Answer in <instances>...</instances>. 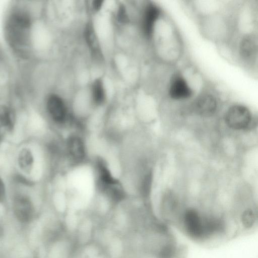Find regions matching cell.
Wrapping results in <instances>:
<instances>
[{"label": "cell", "mask_w": 258, "mask_h": 258, "mask_svg": "<svg viewBox=\"0 0 258 258\" xmlns=\"http://www.w3.org/2000/svg\"><path fill=\"white\" fill-rule=\"evenodd\" d=\"M247 135L252 146H258V119L251 130L247 133Z\"/></svg>", "instance_id": "ac0fdd59"}, {"label": "cell", "mask_w": 258, "mask_h": 258, "mask_svg": "<svg viewBox=\"0 0 258 258\" xmlns=\"http://www.w3.org/2000/svg\"><path fill=\"white\" fill-rule=\"evenodd\" d=\"M92 93L93 100L96 105H102L106 99V92L103 81L96 79L92 85Z\"/></svg>", "instance_id": "4fadbf2b"}, {"label": "cell", "mask_w": 258, "mask_h": 258, "mask_svg": "<svg viewBox=\"0 0 258 258\" xmlns=\"http://www.w3.org/2000/svg\"><path fill=\"white\" fill-rule=\"evenodd\" d=\"M97 168L99 183L101 188L114 201H119L123 199L124 194L118 180L114 178L105 163L98 161Z\"/></svg>", "instance_id": "52a82bcc"}, {"label": "cell", "mask_w": 258, "mask_h": 258, "mask_svg": "<svg viewBox=\"0 0 258 258\" xmlns=\"http://www.w3.org/2000/svg\"><path fill=\"white\" fill-rule=\"evenodd\" d=\"M258 119V114L249 105L228 100L218 119V129L237 136L248 133Z\"/></svg>", "instance_id": "7a4b0ae2"}, {"label": "cell", "mask_w": 258, "mask_h": 258, "mask_svg": "<svg viewBox=\"0 0 258 258\" xmlns=\"http://www.w3.org/2000/svg\"><path fill=\"white\" fill-rule=\"evenodd\" d=\"M47 108L52 118L56 122L62 123L67 115V109L63 100L55 94L51 95L47 101Z\"/></svg>", "instance_id": "9c48e42d"}, {"label": "cell", "mask_w": 258, "mask_h": 258, "mask_svg": "<svg viewBox=\"0 0 258 258\" xmlns=\"http://www.w3.org/2000/svg\"><path fill=\"white\" fill-rule=\"evenodd\" d=\"M151 182V174H147L146 177L144 179V180L143 183V191L146 193V194H148V192L149 191L150 188Z\"/></svg>", "instance_id": "d6986e66"}, {"label": "cell", "mask_w": 258, "mask_h": 258, "mask_svg": "<svg viewBox=\"0 0 258 258\" xmlns=\"http://www.w3.org/2000/svg\"><path fill=\"white\" fill-rule=\"evenodd\" d=\"M13 209L16 217L21 222L26 223L32 220L34 208L30 200L26 197H17L13 202Z\"/></svg>", "instance_id": "ba28073f"}, {"label": "cell", "mask_w": 258, "mask_h": 258, "mask_svg": "<svg viewBox=\"0 0 258 258\" xmlns=\"http://www.w3.org/2000/svg\"><path fill=\"white\" fill-rule=\"evenodd\" d=\"M258 220V210L251 204L242 207L240 214V220L242 226L246 229L253 228Z\"/></svg>", "instance_id": "30bf717a"}, {"label": "cell", "mask_w": 258, "mask_h": 258, "mask_svg": "<svg viewBox=\"0 0 258 258\" xmlns=\"http://www.w3.org/2000/svg\"><path fill=\"white\" fill-rule=\"evenodd\" d=\"M227 45L234 59L242 68L251 72L258 70V24L256 22L244 28L236 27Z\"/></svg>", "instance_id": "6da1fadb"}, {"label": "cell", "mask_w": 258, "mask_h": 258, "mask_svg": "<svg viewBox=\"0 0 258 258\" xmlns=\"http://www.w3.org/2000/svg\"><path fill=\"white\" fill-rule=\"evenodd\" d=\"M67 147L71 156L75 159H83L85 156V147L83 140L77 136H72L67 141Z\"/></svg>", "instance_id": "8fae6325"}, {"label": "cell", "mask_w": 258, "mask_h": 258, "mask_svg": "<svg viewBox=\"0 0 258 258\" xmlns=\"http://www.w3.org/2000/svg\"><path fill=\"white\" fill-rule=\"evenodd\" d=\"M30 24L27 15L17 12L11 16L7 25V37L10 45L22 55L28 51Z\"/></svg>", "instance_id": "277c9868"}, {"label": "cell", "mask_w": 258, "mask_h": 258, "mask_svg": "<svg viewBox=\"0 0 258 258\" xmlns=\"http://www.w3.org/2000/svg\"><path fill=\"white\" fill-rule=\"evenodd\" d=\"M116 16L117 22L120 24L127 25L131 22L126 6L123 4L118 5Z\"/></svg>", "instance_id": "e0dca14e"}, {"label": "cell", "mask_w": 258, "mask_h": 258, "mask_svg": "<svg viewBox=\"0 0 258 258\" xmlns=\"http://www.w3.org/2000/svg\"><path fill=\"white\" fill-rule=\"evenodd\" d=\"M85 37L87 43L93 54L98 55L100 53L99 46L94 29L90 24L86 27Z\"/></svg>", "instance_id": "9a60e30c"}, {"label": "cell", "mask_w": 258, "mask_h": 258, "mask_svg": "<svg viewBox=\"0 0 258 258\" xmlns=\"http://www.w3.org/2000/svg\"><path fill=\"white\" fill-rule=\"evenodd\" d=\"M243 179L248 186L251 204L258 210V172Z\"/></svg>", "instance_id": "7c38bea8"}, {"label": "cell", "mask_w": 258, "mask_h": 258, "mask_svg": "<svg viewBox=\"0 0 258 258\" xmlns=\"http://www.w3.org/2000/svg\"><path fill=\"white\" fill-rule=\"evenodd\" d=\"M104 1L102 0H96L93 2L92 7L96 11H98L102 8Z\"/></svg>", "instance_id": "ffe728a7"}, {"label": "cell", "mask_w": 258, "mask_h": 258, "mask_svg": "<svg viewBox=\"0 0 258 258\" xmlns=\"http://www.w3.org/2000/svg\"><path fill=\"white\" fill-rule=\"evenodd\" d=\"M34 162L33 155L29 149L23 148L18 156V164L22 170L25 172L30 171Z\"/></svg>", "instance_id": "2e32d148"}, {"label": "cell", "mask_w": 258, "mask_h": 258, "mask_svg": "<svg viewBox=\"0 0 258 258\" xmlns=\"http://www.w3.org/2000/svg\"><path fill=\"white\" fill-rule=\"evenodd\" d=\"M0 121L1 125L7 131H12L15 126V118L11 109L4 106L0 111Z\"/></svg>", "instance_id": "5bb4252c"}, {"label": "cell", "mask_w": 258, "mask_h": 258, "mask_svg": "<svg viewBox=\"0 0 258 258\" xmlns=\"http://www.w3.org/2000/svg\"><path fill=\"white\" fill-rule=\"evenodd\" d=\"M228 100L224 94L217 88L207 85L195 98L192 103L194 111L204 117H216L218 119Z\"/></svg>", "instance_id": "3957f363"}, {"label": "cell", "mask_w": 258, "mask_h": 258, "mask_svg": "<svg viewBox=\"0 0 258 258\" xmlns=\"http://www.w3.org/2000/svg\"><path fill=\"white\" fill-rule=\"evenodd\" d=\"M167 94L170 99L176 101L188 100L197 95L180 71L174 72L171 76L167 85Z\"/></svg>", "instance_id": "8992f818"}, {"label": "cell", "mask_w": 258, "mask_h": 258, "mask_svg": "<svg viewBox=\"0 0 258 258\" xmlns=\"http://www.w3.org/2000/svg\"><path fill=\"white\" fill-rule=\"evenodd\" d=\"M139 16V32L144 40L151 43L155 30L163 13L160 6L152 2H147L142 8Z\"/></svg>", "instance_id": "5b68a950"}]
</instances>
